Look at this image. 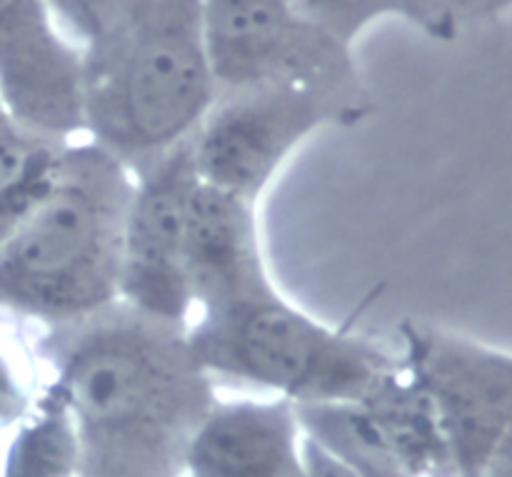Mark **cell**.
<instances>
[{
	"label": "cell",
	"instance_id": "obj_1",
	"mask_svg": "<svg viewBox=\"0 0 512 477\" xmlns=\"http://www.w3.org/2000/svg\"><path fill=\"white\" fill-rule=\"evenodd\" d=\"M55 388L83 448V477H178L185 445L218 400L188 328L123 303L43 330Z\"/></svg>",
	"mask_w": 512,
	"mask_h": 477
},
{
	"label": "cell",
	"instance_id": "obj_2",
	"mask_svg": "<svg viewBox=\"0 0 512 477\" xmlns=\"http://www.w3.org/2000/svg\"><path fill=\"white\" fill-rule=\"evenodd\" d=\"M83 50V138L130 173L193 138L215 88L200 0H120Z\"/></svg>",
	"mask_w": 512,
	"mask_h": 477
},
{
	"label": "cell",
	"instance_id": "obj_3",
	"mask_svg": "<svg viewBox=\"0 0 512 477\" xmlns=\"http://www.w3.org/2000/svg\"><path fill=\"white\" fill-rule=\"evenodd\" d=\"M130 195L120 160L70 140L50 193L0 245V310L53 330L118 305Z\"/></svg>",
	"mask_w": 512,
	"mask_h": 477
},
{
	"label": "cell",
	"instance_id": "obj_4",
	"mask_svg": "<svg viewBox=\"0 0 512 477\" xmlns=\"http://www.w3.org/2000/svg\"><path fill=\"white\" fill-rule=\"evenodd\" d=\"M188 343L213 380H235L293 405L360 400L400 365L398 353L315 318L283 290L200 310Z\"/></svg>",
	"mask_w": 512,
	"mask_h": 477
},
{
	"label": "cell",
	"instance_id": "obj_5",
	"mask_svg": "<svg viewBox=\"0 0 512 477\" xmlns=\"http://www.w3.org/2000/svg\"><path fill=\"white\" fill-rule=\"evenodd\" d=\"M373 113L375 103L300 85L218 93L190 138L195 170L205 185L260 205L310 138L325 128L358 125Z\"/></svg>",
	"mask_w": 512,
	"mask_h": 477
},
{
	"label": "cell",
	"instance_id": "obj_6",
	"mask_svg": "<svg viewBox=\"0 0 512 477\" xmlns=\"http://www.w3.org/2000/svg\"><path fill=\"white\" fill-rule=\"evenodd\" d=\"M200 10L218 93L300 85L375 103L353 45L290 0H200Z\"/></svg>",
	"mask_w": 512,
	"mask_h": 477
},
{
	"label": "cell",
	"instance_id": "obj_7",
	"mask_svg": "<svg viewBox=\"0 0 512 477\" xmlns=\"http://www.w3.org/2000/svg\"><path fill=\"white\" fill-rule=\"evenodd\" d=\"M398 355L433 403L455 473L483 477L512 430V350L405 320Z\"/></svg>",
	"mask_w": 512,
	"mask_h": 477
},
{
	"label": "cell",
	"instance_id": "obj_8",
	"mask_svg": "<svg viewBox=\"0 0 512 477\" xmlns=\"http://www.w3.org/2000/svg\"><path fill=\"white\" fill-rule=\"evenodd\" d=\"M295 410L305 438L355 475L458 477L433 403L403 363L365 398Z\"/></svg>",
	"mask_w": 512,
	"mask_h": 477
},
{
	"label": "cell",
	"instance_id": "obj_9",
	"mask_svg": "<svg viewBox=\"0 0 512 477\" xmlns=\"http://www.w3.org/2000/svg\"><path fill=\"white\" fill-rule=\"evenodd\" d=\"M200 175L190 140L133 173L123 238L120 303L158 323L188 328L193 320L185 238Z\"/></svg>",
	"mask_w": 512,
	"mask_h": 477
},
{
	"label": "cell",
	"instance_id": "obj_10",
	"mask_svg": "<svg viewBox=\"0 0 512 477\" xmlns=\"http://www.w3.org/2000/svg\"><path fill=\"white\" fill-rule=\"evenodd\" d=\"M0 103L30 133L83 138V50L48 0H0Z\"/></svg>",
	"mask_w": 512,
	"mask_h": 477
},
{
	"label": "cell",
	"instance_id": "obj_11",
	"mask_svg": "<svg viewBox=\"0 0 512 477\" xmlns=\"http://www.w3.org/2000/svg\"><path fill=\"white\" fill-rule=\"evenodd\" d=\"M178 477H305L298 410L273 395H218L185 445Z\"/></svg>",
	"mask_w": 512,
	"mask_h": 477
},
{
	"label": "cell",
	"instance_id": "obj_12",
	"mask_svg": "<svg viewBox=\"0 0 512 477\" xmlns=\"http://www.w3.org/2000/svg\"><path fill=\"white\" fill-rule=\"evenodd\" d=\"M258 208L200 180L185 238L193 315L280 290L265 260Z\"/></svg>",
	"mask_w": 512,
	"mask_h": 477
},
{
	"label": "cell",
	"instance_id": "obj_13",
	"mask_svg": "<svg viewBox=\"0 0 512 477\" xmlns=\"http://www.w3.org/2000/svg\"><path fill=\"white\" fill-rule=\"evenodd\" d=\"M0 477H83L78 425L53 380L35 413L0 448Z\"/></svg>",
	"mask_w": 512,
	"mask_h": 477
},
{
	"label": "cell",
	"instance_id": "obj_14",
	"mask_svg": "<svg viewBox=\"0 0 512 477\" xmlns=\"http://www.w3.org/2000/svg\"><path fill=\"white\" fill-rule=\"evenodd\" d=\"M68 143L30 133L13 120L0 125V245L50 193Z\"/></svg>",
	"mask_w": 512,
	"mask_h": 477
},
{
	"label": "cell",
	"instance_id": "obj_15",
	"mask_svg": "<svg viewBox=\"0 0 512 477\" xmlns=\"http://www.w3.org/2000/svg\"><path fill=\"white\" fill-rule=\"evenodd\" d=\"M43 330L0 310V448L50 388Z\"/></svg>",
	"mask_w": 512,
	"mask_h": 477
},
{
	"label": "cell",
	"instance_id": "obj_16",
	"mask_svg": "<svg viewBox=\"0 0 512 477\" xmlns=\"http://www.w3.org/2000/svg\"><path fill=\"white\" fill-rule=\"evenodd\" d=\"M510 10L512 0H400V20L443 43L493 23Z\"/></svg>",
	"mask_w": 512,
	"mask_h": 477
},
{
	"label": "cell",
	"instance_id": "obj_17",
	"mask_svg": "<svg viewBox=\"0 0 512 477\" xmlns=\"http://www.w3.org/2000/svg\"><path fill=\"white\" fill-rule=\"evenodd\" d=\"M290 3L353 48L373 23L400 18V0H290Z\"/></svg>",
	"mask_w": 512,
	"mask_h": 477
},
{
	"label": "cell",
	"instance_id": "obj_18",
	"mask_svg": "<svg viewBox=\"0 0 512 477\" xmlns=\"http://www.w3.org/2000/svg\"><path fill=\"white\" fill-rule=\"evenodd\" d=\"M48 3L70 38L83 45L108 23L120 0H48Z\"/></svg>",
	"mask_w": 512,
	"mask_h": 477
},
{
	"label": "cell",
	"instance_id": "obj_19",
	"mask_svg": "<svg viewBox=\"0 0 512 477\" xmlns=\"http://www.w3.org/2000/svg\"><path fill=\"white\" fill-rule=\"evenodd\" d=\"M305 477H360L355 475L348 465L340 463L338 458L315 445L313 440L305 438Z\"/></svg>",
	"mask_w": 512,
	"mask_h": 477
},
{
	"label": "cell",
	"instance_id": "obj_20",
	"mask_svg": "<svg viewBox=\"0 0 512 477\" xmlns=\"http://www.w3.org/2000/svg\"><path fill=\"white\" fill-rule=\"evenodd\" d=\"M5 123H10V118H8V113H5L3 103H0V125H5Z\"/></svg>",
	"mask_w": 512,
	"mask_h": 477
}]
</instances>
